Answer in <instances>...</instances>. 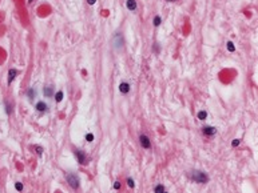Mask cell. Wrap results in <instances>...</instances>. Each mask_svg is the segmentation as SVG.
<instances>
[{
  "mask_svg": "<svg viewBox=\"0 0 258 193\" xmlns=\"http://www.w3.org/2000/svg\"><path fill=\"white\" fill-rule=\"evenodd\" d=\"M191 178L198 182V184H206V182L209 181V176L206 175L205 172H199V171H195L193 175H191Z\"/></svg>",
  "mask_w": 258,
  "mask_h": 193,
  "instance_id": "obj_1",
  "label": "cell"
},
{
  "mask_svg": "<svg viewBox=\"0 0 258 193\" xmlns=\"http://www.w3.org/2000/svg\"><path fill=\"white\" fill-rule=\"evenodd\" d=\"M67 182H68V185L72 188V189H79V178L76 175H72V173H70V175H67Z\"/></svg>",
  "mask_w": 258,
  "mask_h": 193,
  "instance_id": "obj_2",
  "label": "cell"
},
{
  "mask_svg": "<svg viewBox=\"0 0 258 193\" xmlns=\"http://www.w3.org/2000/svg\"><path fill=\"white\" fill-rule=\"evenodd\" d=\"M112 43H114V47H115L116 49L123 48L124 41H123V36H122L120 32H118V34H115V36H114V40H112Z\"/></svg>",
  "mask_w": 258,
  "mask_h": 193,
  "instance_id": "obj_3",
  "label": "cell"
},
{
  "mask_svg": "<svg viewBox=\"0 0 258 193\" xmlns=\"http://www.w3.org/2000/svg\"><path fill=\"white\" fill-rule=\"evenodd\" d=\"M74 153H75V156H76V158H78L79 164H82V165H84V164L87 163L86 153H84L83 150H80V149H75V150H74Z\"/></svg>",
  "mask_w": 258,
  "mask_h": 193,
  "instance_id": "obj_4",
  "label": "cell"
},
{
  "mask_svg": "<svg viewBox=\"0 0 258 193\" xmlns=\"http://www.w3.org/2000/svg\"><path fill=\"white\" fill-rule=\"evenodd\" d=\"M139 143H140V145H142L144 149H150V148H151V141H150V139L147 137L146 135H140L139 136Z\"/></svg>",
  "mask_w": 258,
  "mask_h": 193,
  "instance_id": "obj_5",
  "label": "cell"
},
{
  "mask_svg": "<svg viewBox=\"0 0 258 193\" xmlns=\"http://www.w3.org/2000/svg\"><path fill=\"white\" fill-rule=\"evenodd\" d=\"M202 133L206 135V136H213L217 133V129L214 128V126H203L202 128Z\"/></svg>",
  "mask_w": 258,
  "mask_h": 193,
  "instance_id": "obj_6",
  "label": "cell"
},
{
  "mask_svg": "<svg viewBox=\"0 0 258 193\" xmlns=\"http://www.w3.org/2000/svg\"><path fill=\"white\" fill-rule=\"evenodd\" d=\"M119 91L120 93H123V95H127L130 92V84L128 83H120L119 84Z\"/></svg>",
  "mask_w": 258,
  "mask_h": 193,
  "instance_id": "obj_7",
  "label": "cell"
},
{
  "mask_svg": "<svg viewBox=\"0 0 258 193\" xmlns=\"http://www.w3.org/2000/svg\"><path fill=\"white\" fill-rule=\"evenodd\" d=\"M126 7H127V9H130V11H135V9H137V2H135V0H127V2H126Z\"/></svg>",
  "mask_w": 258,
  "mask_h": 193,
  "instance_id": "obj_8",
  "label": "cell"
},
{
  "mask_svg": "<svg viewBox=\"0 0 258 193\" xmlns=\"http://www.w3.org/2000/svg\"><path fill=\"white\" fill-rule=\"evenodd\" d=\"M43 93H44V96H46V97H52V95H54V89H52V87H46V88L43 89Z\"/></svg>",
  "mask_w": 258,
  "mask_h": 193,
  "instance_id": "obj_9",
  "label": "cell"
},
{
  "mask_svg": "<svg viewBox=\"0 0 258 193\" xmlns=\"http://www.w3.org/2000/svg\"><path fill=\"white\" fill-rule=\"evenodd\" d=\"M36 109L39 111V112H44V111H47V104L44 101H39L36 104Z\"/></svg>",
  "mask_w": 258,
  "mask_h": 193,
  "instance_id": "obj_10",
  "label": "cell"
},
{
  "mask_svg": "<svg viewBox=\"0 0 258 193\" xmlns=\"http://www.w3.org/2000/svg\"><path fill=\"white\" fill-rule=\"evenodd\" d=\"M16 75H17V71H16V69H11V71L8 72V83H9V84H11L12 80L16 77Z\"/></svg>",
  "mask_w": 258,
  "mask_h": 193,
  "instance_id": "obj_11",
  "label": "cell"
},
{
  "mask_svg": "<svg viewBox=\"0 0 258 193\" xmlns=\"http://www.w3.org/2000/svg\"><path fill=\"white\" fill-rule=\"evenodd\" d=\"M206 117H207V112L206 111H199L198 112V119L199 120H205Z\"/></svg>",
  "mask_w": 258,
  "mask_h": 193,
  "instance_id": "obj_12",
  "label": "cell"
},
{
  "mask_svg": "<svg viewBox=\"0 0 258 193\" xmlns=\"http://www.w3.org/2000/svg\"><path fill=\"white\" fill-rule=\"evenodd\" d=\"M27 95H28V97H30L31 100H32V99L36 96V91H35L34 88H30V89H28V93H27Z\"/></svg>",
  "mask_w": 258,
  "mask_h": 193,
  "instance_id": "obj_13",
  "label": "cell"
},
{
  "mask_svg": "<svg viewBox=\"0 0 258 193\" xmlns=\"http://www.w3.org/2000/svg\"><path fill=\"white\" fill-rule=\"evenodd\" d=\"M55 100L58 101V103H60V101L63 100V92H62V91L56 92V95H55Z\"/></svg>",
  "mask_w": 258,
  "mask_h": 193,
  "instance_id": "obj_14",
  "label": "cell"
},
{
  "mask_svg": "<svg viewBox=\"0 0 258 193\" xmlns=\"http://www.w3.org/2000/svg\"><path fill=\"white\" fill-rule=\"evenodd\" d=\"M226 47H227V51H229V52H234V51H235V45H234L231 41H227Z\"/></svg>",
  "mask_w": 258,
  "mask_h": 193,
  "instance_id": "obj_15",
  "label": "cell"
},
{
  "mask_svg": "<svg viewBox=\"0 0 258 193\" xmlns=\"http://www.w3.org/2000/svg\"><path fill=\"white\" fill-rule=\"evenodd\" d=\"M161 23H162L161 16H158V15H157L155 17H154V25H155V27H159V25H161Z\"/></svg>",
  "mask_w": 258,
  "mask_h": 193,
  "instance_id": "obj_16",
  "label": "cell"
},
{
  "mask_svg": "<svg viewBox=\"0 0 258 193\" xmlns=\"http://www.w3.org/2000/svg\"><path fill=\"white\" fill-rule=\"evenodd\" d=\"M165 186L163 185H157L155 188H154V192H165Z\"/></svg>",
  "mask_w": 258,
  "mask_h": 193,
  "instance_id": "obj_17",
  "label": "cell"
},
{
  "mask_svg": "<svg viewBox=\"0 0 258 193\" xmlns=\"http://www.w3.org/2000/svg\"><path fill=\"white\" fill-rule=\"evenodd\" d=\"M86 140L88 141V143H91V141L94 140V135H92V133H87V135H86Z\"/></svg>",
  "mask_w": 258,
  "mask_h": 193,
  "instance_id": "obj_18",
  "label": "cell"
},
{
  "mask_svg": "<svg viewBox=\"0 0 258 193\" xmlns=\"http://www.w3.org/2000/svg\"><path fill=\"white\" fill-rule=\"evenodd\" d=\"M127 185H128L130 188H134V186H135V184H134V180H133V178H127Z\"/></svg>",
  "mask_w": 258,
  "mask_h": 193,
  "instance_id": "obj_19",
  "label": "cell"
},
{
  "mask_svg": "<svg viewBox=\"0 0 258 193\" xmlns=\"http://www.w3.org/2000/svg\"><path fill=\"white\" fill-rule=\"evenodd\" d=\"M15 188H16V190H23V185H22V182H16V184H15Z\"/></svg>",
  "mask_w": 258,
  "mask_h": 193,
  "instance_id": "obj_20",
  "label": "cell"
},
{
  "mask_svg": "<svg viewBox=\"0 0 258 193\" xmlns=\"http://www.w3.org/2000/svg\"><path fill=\"white\" fill-rule=\"evenodd\" d=\"M231 145H233V147H238V145H240V140H238V139H235V140H233V143H231Z\"/></svg>",
  "mask_w": 258,
  "mask_h": 193,
  "instance_id": "obj_21",
  "label": "cell"
},
{
  "mask_svg": "<svg viewBox=\"0 0 258 193\" xmlns=\"http://www.w3.org/2000/svg\"><path fill=\"white\" fill-rule=\"evenodd\" d=\"M114 188H115V189H120V181H115Z\"/></svg>",
  "mask_w": 258,
  "mask_h": 193,
  "instance_id": "obj_22",
  "label": "cell"
},
{
  "mask_svg": "<svg viewBox=\"0 0 258 193\" xmlns=\"http://www.w3.org/2000/svg\"><path fill=\"white\" fill-rule=\"evenodd\" d=\"M95 2H96V0H87V3L90 4V6H94V4H95Z\"/></svg>",
  "mask_w": 258,
  "mask_h": 193,
  "instance_id": "obj_23",
  "label": "cell"
},
{
  "mask_svg": "<svg viewBox=\"0 0 258 193\" xmlns=\"http://www.w3.org/2000/svg\"><path fill=\"white\" fill-rule=\"evenodd\" d=\"M36 152H37V154H41V148H40V147H36Z\"/></svg>",
  "mask_w": 258,
  "mask_h": 193,
  "instance_id": "obj_24",
  "label": "cell"
},
{
  "mask_svg": "<svg viewBox=\"0 0 258 193\" xmlns=\"http://www.w3.org/2000/svg\"><path fill=\"white\" fill-rule=\"evenodd\" d=\"M167 2H175V0H167Z\"/></svg>",
  "mask_w": 258,
  "mask_h": 193,
  "instance_id": "obj_25",
  "label": "cell"
}]
</instances>
